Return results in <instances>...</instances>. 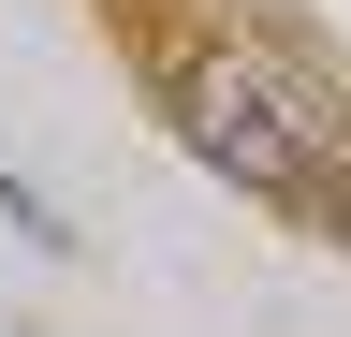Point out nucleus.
<instances>
[{
    "instance_id": "obj_1",
    "label": "nucleus",
    "mask_w": 351,
    "mask_h": 337,
    "mask_svg": "<svg viewBox=\"0 0 351 337\" xmlns=\"http://www.w3.org/2000/svg\"><path fill=\"white\" fill-rule=\"evenodd\" d=\"M176 132H191L234 191H337V161H351V103L322 89V73H293V59H263V45H205V59H176Z\"/></svg>"
},
{
    "instance_id": "obj_2",
    "label": "nucleus",
    "mask_w": 351,
    "mask_h": 337,
    "mask_svg": "<svg viewBox=\"0 0 351 337\" xmlns=\"http://www.w3.org/2000/svg\"><path fill=\"white\" fill-rule=\"evenodd\" d=\"M337 220H351V161H337Z\"/></svg>"
}]
</instances>
